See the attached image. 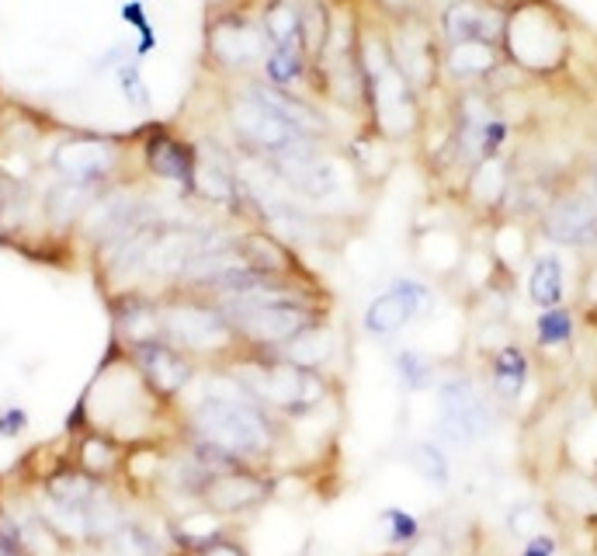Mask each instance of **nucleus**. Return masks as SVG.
I'll use <instances>...</instances> for the list:
<instances>
[{"label": "nucleus", "mask_w": 597, "mask_h": 556, "mask_svg": "<svg viewBox=\"0 0 597 556\" xmlns=\"http://www.w3.org/2000/svg\"><path fill=\"white\" fill-rule=\"evenodd\" d=\"M122 14H126V22L136 25V29H150L147 22H142V4H126L122 8Z\"/></svg>", "instance_id": "nucleus-39"}, {"label": "nucleus", "mask_w": 597, "mask_h": 556, "mask_svg": "<svg viewBox=\"0 0 597 556\" xmlns=\"http://www.w3.org/2000/svg\"><path fill=\"white\" fill-rule=\"evenodd\" d=\"M243 94H251L257 105H264L267 112H275L278 118H285L288 126H296L299 133H310V136H323L326 133L323 115L310 105V101L296 98L292 91L272 88L264 80V84H243Z\"/></svg>", "instance_id": "nucleus-16"}, {"label": "nucleus", "mask_w": 597, "mask_h": 556, "mask_svg": "<svg viewBox=\"0 0 597 556\" xmlns=\"http://www.w3.org/2000/svg\"><path fill=\"white\" fill-rule=\"evenodd\" d=\"M552 525H555V519H552L549 504H542V501H521V504H514L507 514V529H510L514 540H528V535L552 529Z\"/></svg>", "instance_id": "nucleus-31"}, {"label": "nucleus", "mask_w": 597, "mask_h": 556, "mask_svg": "<svg viewBox=\"0 0 597 556\" xmlns=\"http://www.w3.org/2000/svg\"><path fill=\"white\" fill-rule=\"evenodd\" d=\"M163 410H168V400L153 394L129 355L101 368L84 400L88 424L94 431H105L126 449L157 442V418Z\"/></svg>", "instance_id": "nucleus-2"}, {"label": "nucleus", "mask_w": 597, "mask_h": 556, "mask_svg": "<svg viewBox=\"0 0 597 556\" xmlns=\"http://www.w3.org/2000/svg\"><path fill=\"white\" fill-rule=\"evenodd\" d=\"M549 511L555 522H597V473L563 466L549 484Z\"/></svg>", "instance_id": "nucleus-11"}, {"label": "nucleus", "mask_w": 597, "mask_h": 556, "mask_svg": "<svg viewBox=\"0 0 597 556\" xmlns=\"http://www.w3.org/2000/svg\"><path fill=\"white\" fill-rule=\"evenodd\" d=\"M531 379V359L521 344L507 341L497 352H490V394L501 404H514Z\"/></svg>", "instance_id": "nucleus-18"}, {"label": "nucleus", "mask_w": 597, "mask_h": 556, "mask_svg": "<svg viewBox=\"0 0 597 556\" xmlns=\"http://www.w3.org/2000/svg\"><path fill=\"white\" fill-rule=\"evenodd\" d=\"M507 192H510V174H507L504 157H486L480 163H472L469 195L477 198L483 209H501Z\"/></svg>", "instance_id": "nucleus-24"}, {"label": "nucleus", "mask_w": 597, "mask_h": 556, "mask_svg": "<svg viewBox=\"0 0 597 556\" xmlns=\"http://www.w3.org/2000/svg\"><path fill=\"white\" fill-rule=\"evenodd\" d=\"M122 163V150L115 139L101 136H70L53 150V168L73 184H88L101 189L108 184Z\"/></svg>", "instance_id": "nucleus-8"}, {"label": "nucleus", "mask_w": 597, "mask_h": 556, "mask_svg": "<svg viewBox=\"0 0 597 556\" xmlns=\"http://www.w3.org/2000/svg\"><path fill=\"white\" fill-rule=\"evenodd\" d=\"M410 466H414L421 477L435 487H448V480H451L448 456L438 442H414V449H410Z\"/></svg>", "instance_id": "nucleus-29"}, {"label": "nucleus", "mask_w": 597, "mask_h": 556, "mask_svg": "<svg viewBox=\"0 0 597 556\" xmlns=\"http://www.w3.org/2000/svg\"><path fill=\"white\" fill-rule=\"evenodd\" d=\"M397 376L406 389H427L435 386V362H430L427 355L414 352V348H403V352L397 355Z\"/></svg>", "instance_id": "nucleus-32"}, {"label": "nucleus", "mask_w": 597, "mask_h": 556, "mask_svg": "<svg viewBox=\"0 0 597 556\" xmlns=\"http://www.w3.org/2000/svg\"><path fill=\"white\" fill-rule=\"evenodd\" d=\"M177 556H251V553H246L243 543H237V535H222V540H216L209 546H202L195 553H177Z\"/></svg>", "instance_id": "nucleus-38"}, {"label": "nucleus", "mask_w": 597, "mask_h": 556, "mask_svg": "<svg viewBox=\"0 0 597 556\" xmlns=\"http://www.w3.org/2000/svg\"><path fill=\"white\" fill-rule=\"evenodd\" d=\"M382 525H386V540L393 546H400V549H406L424 532V522L417 519V514L400 511V508H386L382 511Z\"/></svg>", "instance_id": "nucleus-33"}, {"label": "nucleus", "mask_w": 597, "mask_h": 556, "mask_svg": "<svg viewBox=\"0 0 597 556\" xmlns=\"http://www.w3.org/2000/svg\"><path fill=\"white\" fill-rule=\"evenodd\" d=\"M122 463H126V445L115 442L112 435H105V431H94V428L80 439L77 459H73V466L91 473V477L101 484H112L122 473Z\"/></svg>", "instance_id": "nucleus-20"}, {"label": "nucleus", "mask_w": 597, "mask_h": 556, "mask_svg": "<svg viewBox=\"0 0 597 556\" xmlns=\"http://www.w3.org/2000/svg\"><path fill=\"white\" fill-rule=\"evenodd\" d=\"M590 192L597 198V157H594V168H590Z\"/></svg>", "instance_id": "nucleus-41"}, {"label": "nucleus", "mask_w": 597, "mask_h": 556, "mask_svg": "<svg viewBox=\"0 0 597 556\" xmlns=\"http://www.w3.org/2000/svg\"><path fill=\"white\" fill-rule=\"evenodd\" d=\"M115 73H118V88H122V94L129 98V105H136V109H150V88H147V80H142L139 67L126 64V67H118Z\"/></svg>", "instance_id": "nucleus-35"}, {"label": "nucleus", "mask_w": 597, "mask_h": 556, "mask_svg": "<svg viewBox=\"0 0 597 556\" xmlns=\"http://www.w3.org/2000/svg\"><path fill=\"white\" fill-rule=\"evenodd\" d=\"M35 514L43 519L64 546H84L91 543V529H88V504H70V501H59L53 493H46L43 501H38Z\"/></svg>", "instance_id": "nucleus-21"}, {"label": "nucleus", "mask_w": 597, "mask_h": 556, "mask_svg": "<svg viewBox=\"0 0 597 556\" xmlns=\"http://www.w3.org/2000/svg\"><path fill=\"white\" fill-rule=\"evenodd\" d=\"M542 234L560 247L587 251L597 247V198L590 189H563L555 192L542 209Z\"/></svg>", "instance_id": "nucleus-7"}, {"label": "nucleus", "mask_w": 597, "mask_h": 556, "mask_svg": "<svg viewBox=\"0 0 597 556\" xmlns=\"http://www.w3.org/2000/svg\"><path fill=\"white\" fill-rule=\"evenodd\" d=\"M507 11L483 4V0H451L441 14V35L448 43H466V38H483V43H497L504 38Z\"/></svg>", "instance_id": "nucleus-13"}, {"label": "nucleus", "mask_w": 597, "mask_h": 556, "mask_svg": "<svg viewBox=\"0 0 597 556\" xmlns=\"http://www.w3.org/2000/svg\"><path fill=\"white\" fill-rule=\"evenodd\" d=\"M518 556H560V535H555L552 529L535 532V535H528V540H521Z\"/></svg>", "instance_id": "nucleus-36"}, {"label": "nucleus", "mask_w": 597, "mask_h": 556, "mask_svg": "<svg viewBox=\"0 0 597 556\" xmlns=\"http://www.w3.org/2000/svg\"><path fill=\"white\" fill-rule=\"evenodd\" d=\"M101 549H108L112 556H160L157 540L136 522H126L115 535H108V540L101 543Z\"/></svg>", "instance_id": "nucleus-30"}, {"label": "nucleus", "mask_w": 597, "mask_h": 556, "mask_svg": "<svg viewBox=\"0 0 597 556\" xmlns=\"http://www.w3.org/2000/svg\"><path fill=\"white\" fill-rule=\"evenodd\" d=\"M563 296H566L563 261L555 254H539L528 272V299L539 306V310H549V306H563Z\"/></svg>", "instance_id": "nucleus-23"}, {"label": "nucleus", "mask_w": 597, "mask_h": 556, "mask_svg": "<svg viewBox=\"0 0 597 556\" xmlns=\"http://www.w3.org/2000/svg\"><path fill=\"white\" fill-rule=\"evenodd\" d=\"M4 205H8V181H0V213H4Z\"/></svg>", "instance_id": "nucleus-40"}, {"label": "nucleus", "mask_w": 597, "mask_h": 556, "mask_svg": "<svg viewBox=\"0 0 597 556\" xmlns=\"http://www.w3.org/2000/svg\"><path fill=\"white\" fill-rule=\"evenodd\" d=\"M222 535H233V519H226V514L213 511L202 501L171 519V540L177 553H195L202 546L222 540Z\"/></svg>", "instance_id": "nucleus-15"}, {"label": "nucleus", "mask_w": 597, "mask_h": 556, "mask_svg": "<svg viewBox=\"0 0 597 556\" xmlns=\"http://www.w3.org/2000/svg\"><path fill=\"white\" fill-rule=\"evenodd\" d=\"M195 501L209 504L226 519H251L272 501V477L257 466H222L213 469L195 490Z\"/></svg>", "instance_id": "nucleus-5"}, {"label": "nucleus", "mask_w": 597, "mask_h": 556, "mask_svg": "<svg viewBox=\"0 0 597 556\" xmlns=\"http://www.w3.org/2000/svg\"><path fill=\"white\" fill-rule=\"evenodd\" d=\"M570 35L563 18L542 0H521L518 8L507 11V25L501 49L504 59L518 64L528 73H552L563 67Z\"/></svg>", "instance_id": "nucleus-4"}, {"label": "nucleus", "mask_w": 597, "mask_h": 556, "mask_svg": "<svg viewBox=\"0 0 597 556\" xmlns=\"http://www.w3.org/2000/svg\"><path fill=\"white\" fill-rule=\"evenodd\" d=\"M115 334L126 348L160 341V310L157 299H147L139 293H126L115 303Z\"/></svg>", "instance_id": "nucleus-17"}, {"label": "nucleus", "mask_w": 597, "mask_h": 556, "mask_svg": "<svg viewBox=\"0 0 597 556\" xmlns=\"http://www.w3.org/2000/svg\"><path fill=\"white\" fill-rule=\"evenodd\" d=\"M264 43H267L264 29L246 22V18H219L209 35V49L216 56V64L226 70H240V67H251L254 59H264L267 53Z\"/></svg>", "instance_id": "nucleus-14"}, {"label": "nucleus", "mask_w": 597, "mask_h": 556, "mask_svg": "<svg viewBox=\"0 0 597 556\" xmlns=\"http://www.w3.org/2000/svg\"><path fill=\"white\" fill-rule=\"evenodd\" d=\"M410 320H414V317H410L403 296L393 290V285H389V290H386L382 296H376L372 303H368V310H365V317H361L365 331L372 334V338H379V341L397 338Z\"/></svg>", "instance_id": "nucleus-25"}, {"label": "nucleus", "mask_w": 597, "mask_h": 556, "mask_svg": "<svg viewBox=\"0 0 597 556\" xmlns=\"http://www.w3.org/2000/svg\"><path fill=\"white\" fill-rule=\"evenodd\" d=\"M438 435L451 445H472L490 435L493 428V404L483 389L472 383L469 376L445 379L438 386Z\"/></svg>", "instance_id": "nucleus-6"}, {"label": "nucleus", "mask_w": 597, "mask_h": 556, "mask_svg": "<svg viewBox=\"0 0 597 556\" xmlns=\"http://www.w3.org/2000/svg\"><path fill=\"white\" fill-rule=\"evenodd\" d=\"M573 334H576V320L566 306H549V310H539V317H535V344H539L542 352L570 348Z\"/></svg>", "instance_id": "nucleus-28"}, {"label": "nucleus", "mask_w": 597, "mask_h": 556, "mask_svg": "<svg viewBox=\"0 0 597 556\" xmlns=\"http://www.w3.org/2000/svg\"><path fill=\"white\" fill-rule=\"evenodd\" d=\"M261 29L267 35V46L278 49H302V8L299 0H272L261 14ZM310 56V53H306Z\"/></svg>", "instance_id": "nucleus-22"}, {"label": "nucleus", "mask_w": 597, "mask_h": 556, "mask_svg": "<svg viewBox=\"0 0 597 556\" xmlns=\"http://www.w3.org/2000/svg\"><path fill=\"white\" fill-rule=\"evenodd\" d=\"M226 115H230V126L240 136V143H246V147H251L254 154H261V157H272V154H278L285 147H292L296 139L310 136V133H299L296 126H288L285 118H278L275 112H267L264 105H257L251 94L230 98Z\"/></svg>", "instance_id": "nucleus-10"}, {"label": "nucleus", "mask_w": 597, "mask_h": 556, "mask_svg": "<svg viewBox=\"0 0 597 556\" xmlns=\"http://www.w3.org/2000/svg\"><path fill=\"white\" fill-rule=\"evenodd\" d=\"M393 290L403 296L406 310H410V317H414V320L424 317V314H430V306H435V293H430V285L417 282V279H397Z\"/></svg>", "instance_id": "nucleus-34"}, {"label": "nucleus", "mask_w": 597, "mask_h": 556, "mask_svg": "<svg viewBox=\"0 0 597 556\" xmlns=\"http://www.w3.org/2000/svg\"><path fill=\"white\" fill-rule=\"evenodd\" d=\"M400 556H448V543L438 532H421L406 549H400Z\"/></svg>", "instance_id": "nucleus-37"}, {"label": "nucleus", "mask_w": 597, "mask_h": 556, "mask_svg": "<svg viewBox=\"0 0 597 556\" xmlns=\"http://www.w3.org/2000/svg\"><path fill=\"white\" fill-rule=\"evenodd\" d=\"M264 80L272 88L282 91H292L296 84H302L306 73H310V56L302 49H278V46H267L264 53Z\"/></svg>", "instance_id": "nucleus-27"}, {"label": "nucleus", "mask_w": 597, "mask_h": 556, "mask_svg": "<svg viewBox=\"0 0 597 556\" xmlns=\"http://www.w3.org/2000/svg\"><path fill=\"white\" fill-rule=\"evenodd\" d=\"M504 64V49L483 38H466V43H448L441 67L456 80H483Z\"/></svg>", "instance_id": "nucleus-19"}, {"label": "nucleus", "mask_w": 597, "mask_h": 556, "mask_svg": "<svg viewBox=\"0 0 597 556\" xmlns=\"http://www.w3.org/2000/svg\"><path fill=\"white\" fill-rule=\"evenodd\" d=\"M386 556H400V553H386Z\"/></svg>", "instance_id": "nucleus-42"}, {"label": "nucleus", "mask_w": 597, "mask_h": 556, "mask_svg": "<svg viewBox=\"0 0 597 556\" xmlns=\"http://www.w3.org/2000/svg\"><path fill=\"white\" fill-rule=\"evenodd\" d=\"M126 355L136 362V368L142 373V379L150 383V389L160 397L174 404L184 389L195 383V359L184 355L181 348H174L171 341H147V344H136L126 348Z\"/></svg>", "instance_id": "nucleus-9"}, {"label": "nucleus", "mask_w": 597, "mask_h": 556, "mask_svg": "<svg viewBox=\"0 0 597 556\" xmlns=\"http://www.w3.org/2000/svg\"><path fill=\"white\" fill-rule=\"evenodd\" d=\"M184 439L216 469L257 466L267 469L282 445V421L261 407L230 376V389H205L184 415Z\"/></svg>", "instance_id": "nucleus-1"}, {"label": "nucleus", "mask_w": 597, "mask_h": 556, "mask_svg": "<svg viewBox=\"0 0 597 556\" xmlns=\"http://www.w3.org/2000/svg\"><path fill=\"white\" fill-rule=\"evenodd\" d=\"M157 310H160L163 341H171L195 362H222L226 365L237 352H243L233 324L226 320V314L219 310V303L213 296L177 290V293L160 296Z\"/></svg>", "instance_id": "nucleus-3"}, {"label": "nucleus", "mask_w": 597, "mask_h": 556, "mask_svg": "<svg viewBox=\"0 0 597 556\" xmlns=\"http://www.w3.org/2000/svg\"><path fill=\"white\" fill-rule=\"evenodd\" d=\"M240 247H243V254H246V261H251L254 272H261L267 279H288V275H296V258L288 254L278 240L251 234V237H240Z\"/></svg>", "instance_id": "nucleus-26"}, {"label": "nucleus", "mask_w": 597, "mask_h": 556, "mask_svg": "<svg viewBox=\"0 0 597 556\" xmlns=\"http://www.w3.org/2000/svg\"><path fill=\"white\" fill-rule=\"evenodd\" d=\"M142 163L153 178L163 181H177L181 189H195V174H198V150L188 139L174 136L171 129H153L142 143Z\"/></svg>", "instance_id": "nucleus-12"}]
</instances>
